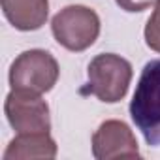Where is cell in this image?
<instances>
[{
  "label": "cell",
  "instance_id": "6da1fadb",
  "mask_svg": "<svg viewBox=\"0 0 160 160\" xmlns=\"http://www.w3.org/2000/svg\"><path fill=\"white\" fill-rule=\"evenodd\" d=\"M130 117L149 147H160V58L149 60L130 102Z\"/></svg>",
  "mask_w": 160,
  "mask_h": 160
},
{
  "label": "cell",
  "instance_id": "3957f363",
  "mask_svg": "<svg viewBox=\"0 0 160 160\" xmlns=\"http://www.w3.org/2000/svg\"><path fill=\"white\" fill-rule=\"evenodd\" d=\"M51 32L58 45L72 53H81L98 40L100 17L87 6H66L51 19Z\"/></svg>",
  "mask_w": 160,
  "mask_h": 160
},
{
  "label": "cell",
  "instance_id": "52a82bcc",
  "mask_svg": "<svg viewBox=\"0 0 160 160\" xmlns=\"http://www.w3.org/2000/svg\"><path fill=\"white\" fill-rule=\"evenodd\" d=\"M2 12L13 28L32 32L45 25L49 0H2Z\"/></svg>",
  "mask_w": 160,
  "mask_h": 160
},
{
  "label": "cell",
  "instance_id": "ba28073f",
  "mask_svg": "<svg viewBox=\"0 0 160 160\" xmlns=\"http://www.w3.org/2000/svg\"><path fill=\"white\" fill-rule=\"evenodd\" d=\"M57 143L49 132H28L13 138L4 151V160H25V158H55Z\"/></svg>",
  "mask_w": 160,
  "mask_h": 160
},
{
  "label": "cell",
  "instance_id": "8992f818",
  "mask_svg": "<svg viewBox=\"0 0 160 160\" xmlns=\"http://www.w3.org/2000/svg\"><path fill=\"white\" fill-rule=\"evenodd\" d=\"M92 156L96 160L139 158V147L134 132L122 121H104L92 134Z\"/></svg>",
  "mask_w": 160,
  "mask_h": 160
},
{
  "label": "cell",
  "instance_id": "7a4b0ae2",
  "mask_svg": "<svg viewBox=\"0 0 160 160\" xmlns=\"http://www.w3.org/2000/svg\"><path fill=\"white\" fill-rule=\"evenodd\" d=\"M89 83L83 92L96 96L100 102L117 104L121 102L132 81V64L115 53L96 55L87 68Z\"/></svg>",
  "mask_w": 160,
  "mask_h": 160
},
{
  "label": "cell",
  "instance_id": "5b68a950",
  "mask_svg": "<svg viewBox=\"0 0 160 160\" xmlns=\"http://www.w3.org/2000/svg\"><path fill=\"white\" fill-rule=\"evenodd\" d=\"M4 113L8 117L10 126L17 134L51 130L49 106L38 92L12 89L4 102Z\"/></svg>",
  "mask_w": 160,
  "mask_h": 160
},
{
  "label": "cell",
  "instance_id": "277c9868",
  "mask_svg": "<svg viewBox=\"0 0 160 160\" xmlns=\"http://www.w3.org/2000/svg\"><path fill=\"white\" fill-rule=\"evenodd\" d=\"M58 62L43 49L23 51L10 66V85L12 89L32 91L38 94L49 92L58 81Z\"/></svg>",
  "mask_w": 160,
  "mask_h": 160
},
{
  "label": "cell",
  "instance_id": "9c48e42d",
  "mask_svg": "<svg viewBox=\"0 0 160 160\" xmlns=\"http://www.w3.org/2000/svg\"><path fill=\"white\" fill-rule=\"evenodd\" d=\"M143 36H145V43L149 49L160 53V0L154 6V12L151 13L147 25H145V30H143Z\"/></svg>",
  "mask_w": 160,
  "mask_h": 160
},
{
  "label": "cell",
  "instance_id": "30bf717a",
  "mask_svg": "<svg viewBox=\"0 0 160 160\" xmlns=\"http://www.w3.org/2000/svg\"><path fill=\"white\" fill-rule=\"evenodd\" d=\"M117 6L128 13H136V12H145L151 6H156L158 0H115Z\"/></svg>",
  "mask_w": 160,
  "mask_h": 160
}]
</instances>
